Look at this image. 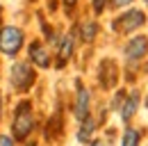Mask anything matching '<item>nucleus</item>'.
Masks as SVG:
<instances>
[{
  "mask_svg": "<svg viewBox=\"0 0 148 146\" xmlns=\"http://www.w3.org/2000/svg\"><path fill=\"white\" fill-rule=\"evenodd\" d=\"M73 36L71 34H66L64 36V39H62V43H59V66H64V64H66V59H69V57H71V55H73Z\"/></svg>",
  "mask_w": 148,
  "mask_h": 146,
  "instance_id": "obj_9",
  "label": "nucleus"
},
{
  "mask_svg": "<svg viewBox=\"0 0 148 146\" xmlns=\"http://www.w3.org/2000/svg\"><path fill=\"white\" fill-rule=\"evenodd\" d=\"M96 32H98V25H96V21H82V25H80V39L82 41H93L96 39Z\"/></svg>",
  "mask_w": 148,
  "mask_h": 146,
  "instance_id": "obj_10",
  "label": "nucleus"
},
{
  "mask_svg": "<svg viewBox=\"0 0 148 146\" xmlns=\"http://www.w3.org/2000/svg\"><path fill=\"white\" fill-rule=\"evenodd\" d=\"M62 2H64V5L69 7V9H73V7H75V2H77V0H62Z\"/></svg>",
  "mask_w": 148,
  "mask_h": 146,
  "instance_id": "obj_16",
  "label": "nucleus"
},
{
  "mask_svg": "<svg viewBox=\"0 0 148 146\" xmlns=\"http://www.w3.org/2000/svg\"><path fill=\"white\" fill-rule=\"evenodd\" d=\"M144 2H146V5H148V0H144Z\"/></svg>",
  "mask_w": 148,
  "mask_h": 146,
  "instance_id": "obj_19",
  "label": "nucleus"
},
{
  "mask_svg": "<svg viewBox=\"0 0 148 146\" xmlns=\"http://www.w3.org/2000/svg\"><path fill=\"white\" fill-rule=\"evenodd\" d=\"M75 116H77L80 121L89 116V91L82 89V87H80L77 98H75Z\"/></svg>",
  "mask_w": 148,
  "mask_h": 146,
  "instance_id": "obj_7",
  "label": "nucleus"
},
{
  "mask_svg": "<svg viewBox=\"0 0 148 146\" xmlns=\"http://www.w3.org/2000/svg\"><path fill=\"white\" fill-rule=\"evenodd\" d=\"M0 146H14L12 137H7V135H0Z\"/></svg>",
  "mask_w": 148,
  "mask_h": 146,
  "instance_id": "obj_15",
  "label": "nucleus"
},
{
  "mask_svg": "<svg viewBox=\"0 0 148 146\" xmlns=\"http://www.w3.org/2000/svg\"><path fill=\"white\" fill-rule=\"evenodd\" d=\"M137 105H139V91H130V96L123 101V105H121V119H123V121H130V119L134 116Z\"/></svg>",
  "mask_w": 148,
  "mask_h": 146,
  "instance_id": "obj_8",
  "label": "nucleus"
},
{
  "mask_svg": "<svg viewBox=\"0 0 148 146\" xmlns=\"http://www.w3.org/2000/svg\"><path fill=\"white\" fill-rule=\"evenodd\" d=\"M21 48H23V30L14 25H5L0 30V50L14 57V55H18Z\"/></svg>",
  "mask_w": 148,
  "mask_h": 146,
  "instance_id": "obj_2",
  "label": "nucleus"
},
{
  "mask_svg": "<svg viewBox=\"0 0 148 146\" xmlns=\"http://www.w3.org/2000/svg\"><path fill=\"white\" fill-rule=\"evenodd\" d=\"M130 2H134V0H112V7L114 9H121V7H128Z\"/></svg>",
  "mask_w": 148,
  "mask_h": 146,
  "instance_id": "obj_14",
  "label": "nucleus"
},
{
  "mask_svg": "<svg viewBox=\"0 0 148 146\" xmlns=\"http://www.w3.org/2000/svg\"><path fill=\"white\" fill-rule=\"evenodd\" d=\"M34 128V116H32V105L27 101L18 103L16 107V116H14V123H12V130H14V137L16 139H25Z\"/></svg>",
  "mask_w": 148,
  "mask_h": 146,
  "instance_id": "obj_1",
  "label": "nucleus"
},
{
  "mask_svg": "<svg viewBox=\"0 0 148 146\" xmlns=\"http://www.w3.org/2000/svg\"><path fill=\"white\" fill-rule=\"evenodd\" d=\"M144 23H146V16H144L141 9H128L125 14H121V16L114 21V30L121 32V34H128V32L139 30Z\"/></svg>",
  "mask_w": 148,
  "mask_h": 146,
  "instance_id": "obj_3",
  "label": "nucleus"
},
{
  "mask_svg": "<svg viewBox=\"0 0 148 146\" xmlns=\"http://www.w3.org/2000/svg\"><path fill=\"white\" fill-rule=\"evenodd\" d=\"M0 116H2V96H0Z\"/></svg>",
  "mask_w": 148,
  "mask_h": 146,
  "instance_id": "obj_18",
  "label": "nucleus"
},
{
  "mask_svg": "<svg viewBox=\"0 0 148 146\" xmlns=\"http://www.w3.org/2000/svg\"><path fill=\"white\" fill-rule=\"evenodd\" d=\"M82 121H84V123H82L80 132H77V139H80V142H89V137L93 135V126H96V123H93L89 116H87V119H82Z\"/></svg>",
  "mask_w": 148,
  "mask_h": 146,
  "instance_id": "obj_12",
  "label": "nucleus"
},
{
  "mask_svg": "<svg viewBox=\"0 0 148 146\" xmlns=\"http://www.w3.org/2000/svg\"><path fill=\"white\" fill-rule=\"evenodd\" d=\"M27 53H30V59L41 66V69H46V66H50V57H48V50L43 48V43L41 41H32L30 43V48H27Z\"/></svg>",
  "mask_w": 148,
  "mask_h": 146,
  "instance_id": "obj_6",
  "label": "nucleus"
},
{
  "mask_svg": "<svg viewBox=\"0 0 148 146\" xmlns=\"http://www.w3.org/2000/svg\"><path fill=\"white\" fill-rule=\"evenodd\" d=\"M91 146H105V144H103V142H93Z\"/></svg>",
  "mask_w": 148,
  "mask_h": 146,
  "instance_id": "obj_17",
  "label": "nucleus"
},
{
  "mask_svg": "<svg viewBox=\"0 0 148 146\" xmlns=\"http://www.w3.org/2000/svg\"><path fill=\"white\" fill-rule=\"evenodd\" d=\"M148 53V36L139 34V36H132L128 39V43H125V48H123V55H125V62L128 64H137V62H141Z\"/></svg>",
  "mask_w": 148,
  "mask_h": 146,
  "instance_id": "obj_5",
  "label": "nucleus"
},
{
  "mask_svg": "<svg viewBox=\"0 0 148 146\" xmlns=\"http://www.w3.org/2000/svg\"><path fill=\"white\" fill-rule=\"evenodd\" d=\"M34 78H37V75H34L32 66H30L27 62H16V64L12 66V85L18 91L30 89V87L34 85Z\"/></svg>",
  "mask_w": 148,
  "mask_h": 146,
  "instance_id": "obj_4",
  "label": "nucleus"
},
{
  "mask_svg": "<svg viewBox=\"0 0 148 146\" xmlns=\"http://www.w3.org/2000/svg\"><path fill=\"white\" fill-rule=\"evenodd\" d=\"M139 139H141L139 130H134V128H128V130L123 132V139H121V146H139Z\"/></svg>",
  "mask_w": 148,
  "mask_h": 146,
  "instance_id": "obj_11",
  "label": "nucleus"
},
{
  "mask_svg": "<svg viewBox=\"0 0 148 146\" xmlns=\"http://www.w3.org/2000/svg\"><path fill=\"white\" fill-rule=\"evenodd\" d=\"M93 2V12H96V14H103V12H105V2H107V0H91Z\"/></svg>",
  "mask_w": 148,
  "mask_h": 146,
  "instance_id": "obj_13",
  "label": "nucleus"
}]
</instances>
